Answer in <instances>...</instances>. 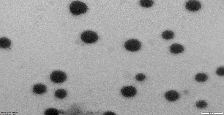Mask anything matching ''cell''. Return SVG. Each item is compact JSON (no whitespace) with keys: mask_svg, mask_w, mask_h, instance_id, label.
<instances>
[{"mask_svg":"<svg viewBox=\"0 0 224 115\" xmlns=\"http://www.w3.org/2000/svg\"><path fill=\"white\" fill-rule=\"evenodd\" d=\"M69 8L70 12L75 16L86 13L88 9V7L85 3L78 1L72 2Z\"/></svg>","mask_w":224,"mask_h":115,"instance_id":"obj_1","label":"cell"},{"mask_svg":"<svg viewBox=\"0 0 224 115\" xmlns=\"http://www.w3.org/2000/svg\"><path fill=\"white\" fill-rule=\"evenodd\" d=\"M81 38L85 44H92L97 42L99 37L96 33L92 30H86L81 34Z\"/></svg>","mask_w":224,"mask_h":115,"instance_id":"obj_2","label":"cell"},{"mask_svg":"<svg viewBox=\"0 0 224 115\" xmlns=\"http://www.w3.org/2000/svg\"><path fill=\"white\" fill-rule=\"evenodd\" d=\"M50 79L54 83H63L67 79V76L63 72L61 71H54L51 74Z\"/></svg>","mask_w":224,"mask_h":115,"instance_id":"obj_3","label":"cell"},{"mask_svg":"<svg viewBox=\"0 0 224 115\" xmlns=\"http://www.w3.org/2000/svg\"><path fill=\"white\" fill-rule=\"evenodd\" d=\"M124 47L129 51H137L140 49L142 44L137 39H131L128 40L124 44Z\"/></svg>","mask_w":224,"mask_h":115,"instance_id":"obj_4","label":"cell"},{"mask_svg":"<svg viewBox=\"0 0 224 115\" xmlns=\"http://www.w3.org/2000/svg\"><path fill=\"white\" fill-rule=\"evenodd\" d=\"M185 6L186 9L192 12L198 11L201 7V3L199 1L196 0H190L188 1L186 3Z\"/></svg>","mask_w":224,"mask_h":115,"instance_id":"obj_5","label":"cell"},{"mask_svg":"<svg viewBox=\"0 0 224 115\" xmlns=\"http://www.w3.org/2000/svg\"><path fill=\"white\" fill-rule=\"evenodd\" d=\"M121 93L122 95L125 97H132L136 95L137 90L134 86H124L121 89Z\"/></svg>","mask_w":224,"mask_h":115,"instance_id":"obj_6","label":"cell"},{"mask_svg":"<svg viewBox=\"0 0 224 115\" xmlns=\"http://www.w3.org/2000/svg\"><path fill=\"white\" fill-rule=\"evenodd\" d=\"M165 97L166 99L168 100V101L173 102L179 99L180 94L179 93L177 92L176 91L174 90H171L168 91L166 93Z\"/></svg>","mask_w":224,"mask_h":115,"instance_id":"obj_7","label":"cell"},{"mask_svg":"<svg viewBox=\"0 0 224 115\" xmlns=\"http://www.w3.org/2000/svg\"><path fill=\"white\" fill-rule=\"evenodd\" d=\"M47 87L43 84H36L33 88V92L36 94L42 95L46 92Z\"/></svg>","mask_w":224,"mask_h":115,"instance_id":"obj_8","label":"cell"},{"mask_svg":"<svg viewBox=\"0 0 224 115\" xmlns=\"http://www.w3.org/2000/svg\"><path fill=\"white\" fill-rule=\"evenodd\" d=\"M170 50L171 53L173 54H178L183 52L184 51V48L182 45L179 44H173L170 46Z\"/></svg>","mask_w":224,"mask_h":115,"instance_id":"obj_9","label":"cell"},{"mask_svg":"<svg viewBox=\"0 0 224 115\" xmlns=\"http://www.w3.org/2000/svg\"><path fill=\"white\" fill-rule=\"evenodd\" d=\"M11 45V41L6 38H1L0 39V47L6 49L9 48Z\"/></svg>","mask_w":224,"mask_h":115,"instance_id":"obj_10","label":"cell"},{"mask_svg":"<svg viewBox=\"0 0 224 115\" xmlns=\"http://www.w3.org/2000/svg\"><path fill=\"white\" fill-rule=\"evenodd\" d=\"M67 95V91L63 89L57 90L55 92V96L59 99L65 98Z\"/></svg>","mask_w":224,"mask_h":115,"instance_id":"obj_11","label":"cell"},{"mask_svg":"<svg viewBox=\"0 0 224 115\" xmlns=\"http://www.w3.org/2000/svg\"><path fill=\"white\" fill-rule=\"evenodd\" d=\"M195 78L198 82H204L208 80V76L204 73H199L196 75Z\"/></svg>","mask_w":224,"mask_h":115,"instance_id":"obj_12","label":"cell"},{"mask_svg":"<svg viewBox=\"0 0 224 115\" xmlns=\"http://www.w3.org/2000/svg\"><path fill=\"white\" fill-rule=\"evenodd\" d=\"M174 36V33L171 30H166L162 33V36L166 40L173 39Z\"/></svg>","mask_w":224,"mask_h":115,"instance_id":"obj_13","label":"cell"},{"mask_svg":"<svg viewBox=\"0 0 224 115\" xmlns=\"http://www.w3.org/2000/svg\"><path fill=\"white\" fill-rule=\"evenodd\" d=\"M139 3L141 6L148 8L153 6L154 1L152 0H141Z\"/></svg>","mask_w":224,"mask_h":115,"instance_id":"obj_14","label":"cell"},{"mask_svg":"<svg viewBox=\"0 0 224 115\" xmlns=\"http://www.w3.org/2000/svg\"><path fill=\"white\" fill-rule=\"evenodd\" d=\"M44 114L46 115H58L59 114V111L54 108H50L45 110Z\"/></svg>","mask_w":224,"mask_h":115,"instance_id":"obj_15","label":"cell"},{"mask_svg":"<svg viewBox=\"0 0 224 115\" xmlns=\"http://www.w3.org/2000/svg\"><path fill=\"white\" fill-rule=\"evenodd\" d=\"M207 103L204 100H200L198 101L196 103V106L199 109H204L207 106Z\"/></svg>","mask_w":224,"mask_h":115,"instance_id":"obj_16","label":"cell"},{"mask_svg":"<svg viewBox=\"0 0 224 115\" xmlns=\"http://www.w3.org/2000/svg\"><path fill=\"white\" fill-rule=\"evenodd\" d=\"M146 76L142 73H139L136 76V79L138 81H142L145 80Z\"/></svg>","mask_w":224,"mask_h":115,"instance_id":"obj_17","label":"cell"},{"mask_svg":"<svg viewBox=\"0 0 224 115\" xmlns=\"http://www.w3.org/2000/svg\"><path fill=\"white\" fill-rule=\"evenodd\" d=\"M216 73L219 76H223L224 75V67H220L217 69Z\"/></svg>","mask_w":224,"mask_h":115,"instance_id":"obj_18","label":"cell"},{"mask_svg":"<svg viewBox=\"0 0 224 115\" xmlns=\"http://www.w3.org/2000/svg\"><path fill=\"white\" fill-rule=\"evenodd\" d=\"M104 115H115L116 114L114 113L111 112H107L104 113Z\"/></svg>","mask_w":224,"mask_h":115,"instance_id":"obj_19","label":"cell"}]
</instances>
